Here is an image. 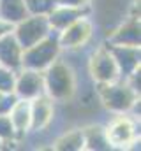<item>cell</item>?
<instances>
[{"label": "cell", "mask_w": 141, "mask_h": 151, "mask_svg": "<svg viewBox=\"0 0 141 151\" xmlns=\"http://www.w3.org/2000/svg\"><path fill=\"white\" fill-rule=\"evenodd\" d=\"M60 55H62V47L58 44V32L53 30L48 37H44L37 44L23 49L21 69L44 72L53 62H57L60 58Z\"/></svg>", "instance_id": "cell-3"}, {"label": "cell", "mask_w": 141, "mask_h": 151, "mask_svg": "<svg viewBox=\"0 0 141 151\" xmlns=\"http://www.w3.org/2000/svg\"><path fill=\"white\" fill-rule=\"evenodd\" d=\"M18 99L21 100H34L37 97L44 95V79L42 72L30 70V69H20L16 72L14 81V91Z\"/></svg>", "instance_id": "cell-8"}, {"label": "cell", "mask_w": 141, "mask_h": 151, "mask_svg": "<svg viewBox=\"0 0 141 151\" xmlns=\"http://www.w3.org/2000/svg\"><path fill=\"white\" fill-rule=\"evenodd\" d=\"M28 16L27 5L23 0H0V19L14 27Z\"/></svg>", "instance_id": "cell-16"}, {"label": "cell", "mask_w": 141, "mask_h": 151, "mask_svg": "<svg viewBox=\"0 0 141 151\" xmlns=\"http://www.w3.org/2000/svg\"><path fill=\"white\" fill-rule=\"evenodd\" d=\"M14 81H16V72L0 65V93H12Z\"/></svg>", "instance_id": "cell-20"}, {"label": "cell", "mask_w": 141, "mask_h": 151, "mask_svg": "<svg viewBox=\"0 0 141 151\" xmlns=\"http://www.w3.org/2000/svg\"><path fill=\"white\" fill-rule=\"evenodd\" d=\"M9 118L16 128V132L23 137L30 130V100H21L18 99L9 111Z\"/></svg>", "instance_id": "cell-14"}, {"label": "cell", "mask_w": 141, "mask_h": 151, "mask_svg": "<svg viewBox=\"0 0 141 151\" xmlns=\"http://www.w3.org/2000/svg\"><path fill=\"white\" fill-rule=\"evenodd\" d=\"M55 150L60 151H79L85 148V141H83V130H69L65 134H62L55 144Z\"/></svg>", "instance_id": "cell-17"}, {"label": "cell", "mask_w": 141, "mask_h": 151, "mask_svg": "<svg viewBox=\"0 0 141 151\" xmlns=\"http://www.w3.org/2000/svg\"><path fill=\"white\" fill-rule=\"evenodd\" d=\"M28 14H48L57 5V0H23Z\"/></svg>", "instance_id": "cell-19"}, {"label": "cell", "mask_w": 141, "mask_h": 151, "mask_svg": "<svg viewBox=\"0 0 141 151\" xmlns=\"http://www.w3.org/2000/svg\"><path fill=\"white\" fill-rule=\"evenodd\" d=\"M42 79H44V95L49 97L53 102H69L76 95L78 90L76 74L69 63L62 62L60 58L42 72Z\"/></svg>", "instance_id": "cell-1"}, {"label": "cell", "mask_w": 141, "mask_h": 151, "mask_svg": "<svg viewBox=\"0 0 141 151\" xmlns=\"http://www.w3.org/2000/svg\"><path fill=\"white\" fill-rule=\"evenodd\" d=\"M106 135H108V141H109L111 148L113 146L127 148L129 144L136 142L138 130H136L134 121L127 114H116V118L111 119L109 125L106 127Z\"/></svg>", "instance_id": "cell-7"}, {"label": "cell", "mask_w": 141, "mask_h": 151, "mask_svg": "<svg viewBox=\"0 0 141 151\" xmlns=\"http://www.w3.org/2000/svg\"><path fill=\"white\" fill-rule=\"evenodd\" d=\"M18 139H21V135L16 132L9 114H0V141L4 144H14Z\"/></svg>", "instance_id": "cell-18"}, {"label": "cell", "mask_w": 141, "mask_h": 151, "mask_svg": "<svg viewBox=\"0 0 141 151\" xmlns=\"http://www.w3.org/2000/svg\"><path fill=\"white\" fill-rule=\"evenodd\" d=\"M21 55L23 47L16 40L12 32H7L0 37V65L7 67L14 72L21 69Z\"/></svg>", "instance_id": "cell-12"}, {"label": "cell", "mask_w": 141, "mask_h": 151, "mask_svg": "<svg viewBox=\"0 0 141 151\" xmlns=\"http://www.w3.org/2000/svg\"><path fill=\"white\" fill-rule=\"evenodd\" d=\"M2 148H4V142H2V141H0V150H2Z\"/></svg>", "instance_id": "cell-24"}, {"label": "cell", "mask_w": 141, "mask_h": 151, "mask_svg": "<svg viewBox=\"0 0 141 151\" xmlns=\"http://www.w3.org/2000/svg\"><path fill=\"white\" fill-rule=\"evenodd\" d=\"M0 97H2V93H0Z\"/></svg>", "instance_id": "cell-25"}, {"label": "cell", "mask_w": 141, "mask_h": 151, "mask_svg": "<svg viewBox=\"0 0 141 151\" xmlns=\"http://www.w3.org/2000/svg\"><path fill=\"white\" fill-rule=\"evenodd\" d=\"M11 30H12V27H11L9 23H5V21H2V19H0V37H2L4 34L11 32Z\"/></svg>", "instance_id": "cell-23"}, {"label": "cell", "mask_w": 141, "mask_h": 151, "mask_svg": "<svg viewBox=\"0 0 141 151\" xmlns=\"http://www.w3.org/2000/svg\"><path fill=\"white\" fill-rule=\"evenodd\" d=\"M99 99L106 109L113 114H129L140 102V91H136L125 79L97 86Z\"/></svg>", "instance_id": "cell-2"}, {"label": "cell", "mask_w": 141, "mask_h": 151, "mask_svg": "<svg viewBox=\"0 0 141 151\" xmlns=\"http://www.w3.org/2000/svg\"><path fill=\"white\" fill-rule=\"evenodd\" d=\"M90 16V7H67V5H55L51 9V12L46 14L51 30L55 32H62L64 28H67L74 21H78L79 18Z\"/></svg>", "instance_id": "cell-11"}, {"label": "cell", "mask_w": 141, "mask_h": 151, "mask_svg": "<svg viewBox=\"0 0 141 151\" xmlns=\"http://www.w3.org/2000/svg\"><path fill=\"white\" fill-rule=\"evenodd\" d=\"M11 32L14 34L20 46L23 49H27V47L37 44L39 40H42L44 37H48L53 30L44 14H28L25 19L16 23Z\"/></svg>", "instance_id": "cell-4"}, {"label": "cell", "mask_w": 141, "mask_h": 151, "mask_svg": "<svg viewBox=\"0 0 141 151\" xmlns=\"http://www.w3.org/2000/svg\"><path fill=\"white\" fill-rule=\"evenodd\" d=\"M94 35V23L90 19V16L79 18L78 21H74L67 28H64L62 32H58V44L64 49H79L83 46L88 44V40Z\"/></svg>", "instance_id": "cell-6"}, {"label": "cell", "mask_w": 141, "mask_h": 151, "mask_svg": "<svg viewBox=\"0 0 141 151\" xmlns=\"http://www.w3.org/2000/svg\"><path fill=\"white\" fill-rule=\"evenodd\" d=\"M81 130H83V141H85V148L83 150L104 151V150H109L111 148V144L108 141V135H106L104 127L90 125V127H85Z\"/></svg>", "instance_id": "cell-15"}, {"label": "cell", "mask_w": 141, "mask_h": 151, "mask_svg": "<svg viewBox=\"0 0 141 151\" xmlns=\"http://www.w3.org/2000/svg\"><path fill=\"white\" fill-rule=\"evenodd\" d=\"M16 100H18V97L14 93H2V97H0V114H9V111L12 109Z\"/></svg>", "instance_id": "cell-21"}, {"label": "cell", "mask_w": 141, "mask_h": 151, "mask_svg": "<svg viewBox=\"0 0 141 151\" xmlns=\"http://www.w3.org/2000/svg\"><path fill=\"white\" fill-rule=\"evenodd\" d=\"M109 53L113 55L118 70L120 79H127L132 72L140 69L141 63V51L140 46H120V44H108Z\"/></svg>", "instance_id": "cell-9"}, {"label": "cell", "mask_w": 141, "mask_h": 151, "mask_svg": "<svg viewBox=\"0 0 141 151\" xmlns=\"http://www.w3.org/2000/svg\"><path fill=\"white\" fill-rule=\"evenodd\" d=\"M55 118V102L41 95L34 100H30V130L28 132H42L49 127V123Z\"/></svg>", "instance_id": "cell-10"}, {"label": "cell", "mask_w": 141, "mask_h": 151, "mask_svg": "<svg viewBox=\"0 0 141 151\" xmlns=\"http://www.w3.org/2000/svg\"><path fill=\"white\" fill-rule=\"evenodd\" d=\"M88 72H90L94 83L97 86L115 83V81L120 79L118 65H116L113 55L109 53L108 46H102V47H99L97 51L92 53V56L88 60Z\"/></svg>", "instance_id": "cell-5"}, {"label": "cell", "mask_w": 141, "mask_h": 151, "mask_svg": "<svg viewBox=\"0 0 141 151\" xmlns=\"http://www.w3.org/2000/svg\"><path fill=\"white\" fill-rule=\"evenodd\" d=\"M141 32L140 21L136 18H129L127 21L120 23L108 37V44H120V46H140Z\"/></svg>", "instance_id": "cell-13"}, {"label": "cell", "mask_w": 141, "mask_h": 151, "mask_svg": "<svg viewBox=\"0 0 141 151\" xmlns=\"http://www.w3.org/2000/svg\"><path fill=\"white\" fill-rule=\"evenodd\" d=\"M57 5H67V7H90L92 0H57Z\"/></svg>", "instance_id": "cell-22"}]
</instances>
